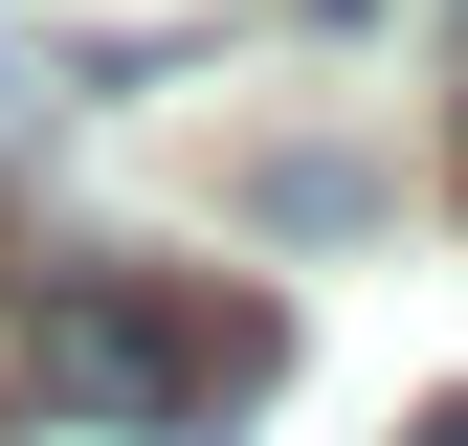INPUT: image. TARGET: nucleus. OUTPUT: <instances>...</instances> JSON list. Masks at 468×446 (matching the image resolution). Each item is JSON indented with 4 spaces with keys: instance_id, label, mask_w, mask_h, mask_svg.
Masks as SVG:
<instances>
[{
    "instance_id": "obj_1",
    "label": "nucleus",
    "mask_w": 468,
    "mask_h": 446,
    "mask_svg": "<svg viewBox=\"0 0 468 446\" xmlns=\"http://www.w3.org/2000/svg\"><path fill=\"white\" fill-rule=\"evenodd\" d=\"M268 357H290L268 313H201V291H156V268H45V291H23V379H45L68 424H112V446L223 424Z\"/></svg>"
},
{
    "instance_id": "obj_2",
    "label": "nucleus",
    "mask_w": 468,
    "mask_h": 446,
    "mask_svg": "<svg viewBox=\"0 0 468 446\" xmlns=\"http://www.w3.org/2000/svg\"><path fill=\"white\" fill-rule=\"evenodd\" d=\"M401 446H468V402H424V424H401Z\"/></svg>"
}]
</instances>
